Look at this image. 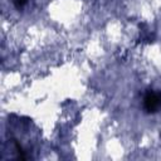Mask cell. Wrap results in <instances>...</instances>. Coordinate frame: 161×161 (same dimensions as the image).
Listing matches in <instances>:
<instances>
[{"label":"cell","instance_id":"2","mask_svg":"<svg viewBox=\"0 0 161 161\" xmlns=\"http://www.w3.org/2000/svg\"><path fill=\"white\" fill-rule=\"evenodd\" d=\"M26 3H28V0H14V5H15L18 9H21Z\"/></svg>","mask_w":161,"mask_h":161},{"label":"cell","instance_id":"1","mask_svg":"<svg viewBox=\"0 0 161 161\" xmlns=\"http://www.w3.org/2000/svg\"><path fill=\"white\" fill-rule=\"evenodd\" d=\"M143 108L147 113H156L161 109V91H148L143 97Z\"/></svg>","mask_w":161,"mask_h":161}]
</instances>
